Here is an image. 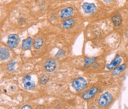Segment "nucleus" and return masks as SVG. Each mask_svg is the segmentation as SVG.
Listing matches in <instances>:
<instances>
[{
  "label": "nucleus",
  "instance_id": "obj_20",
  "mask_svg": "<svg viewBox=\"0 0 128 109\" xmlns=\"http://www.w3.org/2000/svg\"><path fill=\"white\" fill-rule=\"evenodd\" d=\"M30 79H31V76H30V75L25 76L24 78V79H23V82L24 83V82H28V81L30 80Z\"/></svg>",
  "mask_w": 128,
  "mask_h": 109
},
{
  "label": "nucleus",
  "instance_id": "obj_8",
  "mask_svg": "<svg viewBox=\"0 0 128 109\" xmlns=\"http://www.w3.org/2000/svg\"><path fill=\"white\" fill-rule=\"evenodd\" d=\"M73 12H74V10L73 8H71V7L66 8L61 11L60 17L62 19H68L73 15Z\"/></svg>",
  "mask_w": 128,
  "mask_h": 109
},
{
  "label": "nucleus",
  "instance_id": "obj_12",
  "mask_svg": "<svg viewBox=\"0 0 128 109\" xmlns=\"http://www.w3.org/2000/svg\"><path fill=\"white\" fill-rule=\"evenodd\" d=\"M31 44H32V38L31 37H28V39H24L22 42V48L24 50H28L31 47Z\"/></svg>",
  "mask_w": 128,
  "mask_h": 109
},
{
  "label": "nucleus",
  "instance_id": "obj_5",
  "mask_svg": "<svg viewBox=\"0 0 128 109\" xmlns=\"http://www.w3.org/2000/svg\"><path fill=\"white\" fill-rule=\"evenodd\" d=\"M82 9L84 11L88 14H91L95 13L96 11V6L93 3H89V2H85L82 5Z\"/></svg>",
  "mask_w": 128,
  "mask_h": 109
},
{
  "label": "nucleus",
  "instance_id": "obj_22",
  "mask_svg": "<svg viewBox=\"0 0 128 109\" xmlns=\"http://www.w3.org/2000/svg\"><path fill=\"white\" fill-rule=\"evenodd\" d=\"M105 2H108V3H109V2H112V1H114V0H104Z\"/></svg>",
  "mask_w": 128,
  "mask_h": 109
},
{
  "label": "nucleus",
  "instance_id": "obj_10",
  "mask_svg": "<svg viewBox=\"0 0 128 109\" xmlns=\"http://www.w3.org/2000/svg\"><path fill=\"white\" fill-rule=\"evenodd\" d=\"M10 56V51L8 48L2 47L0 49V58L1 60H5L7 59H8V57Z\"/></svg>",
  "mask_w": 128,
  "mask_h": 109
},
{
  "label": "nucleus",
  "instance_id": "obj_6",
  "mask_svg": "<svg viewBox=\"0 0 128 109\" xmlns=\"http://www.w3.org/2000/svg\"><path fill=\"white\" fill-rule=\"evenodd\" d=\"M122 61V58L119 55L117 54L116 56V57L113 59V60L110 62L109 65H107V68L108 70H112V69L116 68V67H118L121 64Z\"/></svg>",
  "mask_w": 128,
  "mask_h": 109
},
{
  "label": "nucleus",
  "instance_id": "obj_17",
  "mask_svg": "<svg viewBox=\"0 0 128 109\" xmlns=\"http://www.w3.org/2000/svg\"><path fill=\"white\" fill-rule=\"evenodd\" d=\"M48 80H49V78H48V76L47 75H45V74L42 75V76L39 77V79H38V81H39V82H40L41 85H44V84H46V83L48 82Z\"/></svg>",
  "mask_w": 128,
  "mask_h": 109
},
{
  "label": "nucleus",
  "instance_id": "obj_15",
  "mask_svg": "<svg viewBox=\"0 0 128 109\" xmlns=\"http://www.w3.org/2000/svg\"><path fill=\"white\" fill-rule=\"evenodd\" d=\"M42 45H43V40L42 38H37L34 42V47L36 49L40 48L42 46Z\"/></svg>",
  "mask_w": 128,
  "mask_h": 109
},
{
  "label": "nucleus",
  "instance_id": "obj_23",
  "mask_svg": "<svg viewBox=\"0 0 128 109\" xmlns=\"http://www.w3.org/2000/svg\"><path fill=\"white\" fill-rule=\"evenodd\" d=\"M127 36H128V32H127Z\"/></svg>",
  "mask_w": 128,
  "mask_h": 109
},
{
  "label": "nucleus",
  "instance_id": "obj_1",
  "mask_svg": "<svg viewBox=\"0 0 128 109\" xmlns=\"http://www.w3.org/2000/svg\"><path fill=\"white\" fill-rule=\"evenodd\" d=\"M112 100H113L112 95L109 92H106L100 96L98 100V105L100 107L105 108L110 105L112 103Z\"/></svg>",
  "mask_w": 128,
  "mask_h": 109
},
{
  "label": "nucleus",
  "instance_id": "obj_18",
  "mask_svg": "<svg viewBox=\"0 0 128 109\" xmlns=\"http://www.w3.org/2000/svg\"><path fill=\"white\" fill-rule=\"evenodd\" d=\"M14 67H15V62L14 61H11L8 64V69L9 71H13L14 69Z\"/></svg>",
  "mask_w": 128,
  "mask_h": 109
},
{
  "label": "nucleus",
  "instance_id": "obj_4",
  "mask_svg": "<svg viewBox=\"0 0 128 109\" xmlns=\"http://www.w3.org/2000/svg\"><path fill=\"white\" fill-rule=\"evenodd\" d=\"M56 68V62L54 59H49L44 62V68L48 72H53Z\"/></svg>",
  "mask_w": 128,
  "mask_h": 109
},
{
  "label": "nucleus",
  "instance_id": "obj_9",
  "mask_svg": "<svg viewBox=\"0 0 128 109\" xmlns=\"http://www.w3.org/2000/svg\"><path fill=\"white\" fill-rule=\"evenodd\" d=\"M111 20L112 22V23L114 24V25L116 27H118L119 25H122V19L121 15L118 13H115L112 15L111 17Z\"/></svg>",
  "mask_w": 128,
  "mask_h": 109
},
{
  "label": "nucleus",
  "instance_id": "obj_7",
  "mask_svg": "<svg viewBox=\"0 0 128 109\" xmlns=\"http://www.w3.org/2000/svg\"><path fill=\"white\" fill-rule=\"evenodd\" d=\"M98 88L97 87H94V88H92L90 90H88L86 92H84L83 94H82V98L85 100H88V99H91L92 96H94L96 95V93L98 92Z\"/></svg>",
  "mask_w": 128,
  "mask_h": 109
},
{
  "label": "nucleus",
  "instance_id": "obj_2",
  "mask_svg": "<svg viewBox=\"0 0 128 109\" xmlns=\"http://www.w3.org/2000/svg\"><path fill=\"white\" fill-rule=\"evenodd\" d=\"M87 85H88L87 80L82 77L77 78L74 79V81L73 82V87L78 92H81L87 88Z\"/></svg>",
  "mask_w": 128,
  "mask_h": 109
},
{
  "label": "nucleus",
  "instance_id": "obj_16",
  "mask_svg": "<svg viewBox=\"0 0 128 109\" xmlns=\"http://www.w3.org/2000/svg\"><path fill=\"white\" fill-rule=\"evenodd\" d=\"M35 86H36V85L34 82H31L28 81V82H26L24 83V87L27 90H32L35 88Z\"/></svg>",
  "mask_w": 128,
  "mask_h": 109
},
{
  "label": "nucleus",
  "instance_id": "obj_21",
  "mask_svg": "<svg viewBox=\"0 0 128 109\" xmlns=\"http://www.w3.org/2000/svg\"><path fill=\"white\" fill-rule=\"evenodd\" d=\"M22 109H24V108H31V107H30V105H24V106H23V107H22Z\"/></svg>",
  "mask_w": 128,
  "mask_h": 109
},
{
  "label": "nucleus",
  "instance_id": "obj_19",
  "mask_svg": "<svg viewBox=\"0 0 128 109\" xmlns=\"http://www.w3.org/2000/svg\"><path fill=\"white\" fill-rule=\"evenodd\" d=\"M63 55H64V51H62V50H59V51H58V52L56 54V57H58V58H61Z\"/></svg>",
  "mask_w": 128,
  "mask_h": 109
},
{
  "label": "nucleus",
  "instance_id": "obj_13",
  "mask_svg": "<svg viewBox=\"0 0 128 109\" xmlns=\"http://www.w3.org/2000/svg\"><path fill=\"white\" fill-rule=\"evenodd\" d=\"M126 68V64H123L121 66H118V67H116V68H114V70L112 71V75L113 76H117V75H119L122 72L124 71V70Z\"/></svg>",
  "mask_w": 128,
  "mask_h": 109
},
{
  "label": "nucleus",
  "instance_id": "obj_3",
  "mask_svg": "<svg viewBox=\"0 0 128 109\" xmlns=\"http://www.w3.org/2000/svg\"><path fill=\"white\" fill-rule=\"evenodd\" d=\"M19 42V37L17 34H10L8 36L7 45L10 48H14L18 45Z\"/></svg>",
  "mask_w": 128,
  "mask_h": 109
},
{
  "label": "nucleus",
  "instance_id": "obj_14",
  "mask_svg": "<svg viewBox=\"0 0 128 109\" xmlns=\"http://www.w3.org/2000/svg\"><path fill=\"white\" fill-rule=\"evenodd\" d=\"M96 57H92V58H85L84 59V67H88L90 65H91L92 64H93L96 61Z\"/></svg>",
  "mask_w": 128,
  "mask_h": 109
},
{
  "label": "nucleus",
  "instance_id": "obj_11",
  "mask_svg": "<svg viewBox=\"0 0 128 109\" xmlns=\"http://www.w3.org/2000/svg\"><path fill=\"white\" fill-rule=\"evenodd\" d=\"M75 19H68L66 20H64L62 22V27L64 29H69L70 28H72L74 24H75Z\"/></svg>",
  "mask_w": 128,
  "mask_h": 109
}]
</instances>
